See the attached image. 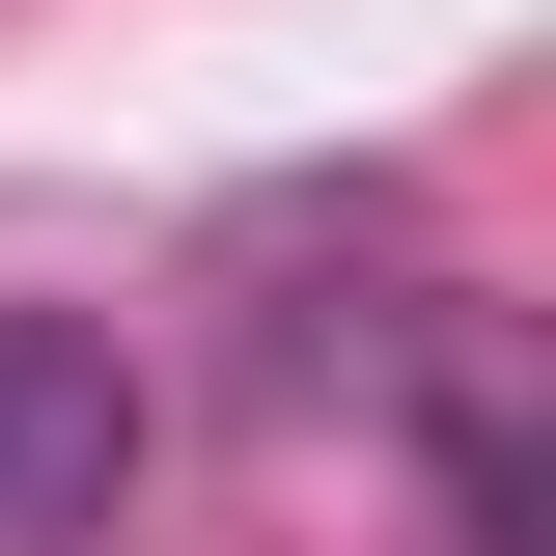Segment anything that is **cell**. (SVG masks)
<instances>
[{"mask_svg":"<svg viewBox=\"0 0 556 556\" xmlns=\"http://www.w3.org/2000/svg\"><path fill=\"white\" fill-rule=\"evenodd\" d=\"M139 334L112 306H0V556H84V529H139Z\"/></svg>","mask_w":556,"mask_h":556,"instance_id":"1","label":"cell"}]
</instances>
